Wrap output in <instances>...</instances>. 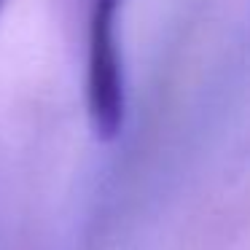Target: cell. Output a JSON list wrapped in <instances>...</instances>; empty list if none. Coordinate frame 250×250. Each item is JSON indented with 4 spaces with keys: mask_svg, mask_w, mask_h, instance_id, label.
<instances>
[{
    "mask_svg": "<svg viewBox=\"0 0 250 250\" xmlns=\"http://www.w3.org/2000/svg\"><path fill=\"white\" fill-rule=\"evenodd\" d=\"M86 27V76L83 97L92 132L110 143L121 135L126 121V70L121 46L124 0H89Z\"/></svg>",
    "mask_w": 250,
    "mask_h": 250,
    "instance_id": "1",
    "label": "cell"
},
{
    "mask_svg": "<svg viewBox=\"0 0 250 250\" xmlns=\"http://www.w3.org/2000/svg\"><path fill=\"white\" fill-rule=\"evenodd\" d=\"M3 6H6V0H0V8H3Z\"/></svg>",
    "mask_w": 250,
    "mask_h": 250,
    "instance_id": "2",
    "label": "cell"
}]
</instances>
